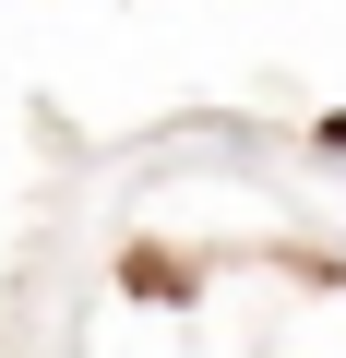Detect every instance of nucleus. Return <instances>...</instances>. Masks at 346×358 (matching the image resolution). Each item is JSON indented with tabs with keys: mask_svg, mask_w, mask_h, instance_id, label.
<instances>
[]
</instances>
